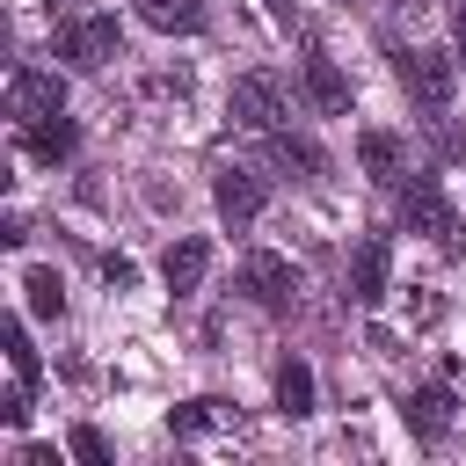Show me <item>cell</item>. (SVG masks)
<instances>
[{
    "label": "cell",
    "instance_id": "cell-1",
    "mask_svg": "<svg viewBox=\"0 0 466 466\" xmlns=\"http://www.w3.org/2000/svg\"><path fill=\"white\" fill-rule=\"evenodd\" d=\"M400 226H408V233H430L444 255L466 248V240H459V211H451V197L437 189V175H408V182H400Z\"/></svg>",
    "mask_w": 466,
    "mask_h": 466
},
{
    "label": "cell",
    "instance_id": "cell-2",
    "mask_svg": "<svg viewBox=\"0 0 466 466\" xmlns=\"http://www.w3.org/2000/svg\"><path fill=\"white\" fill-rule=\"evenodd\" d=\"M116 51H124V36H116V15H73V22L58 29V58H73L80 73H102Z\"/></svg>",
    "mask_w": 466,
    "mask_h": 466
},
{
    "label": "cell",
    "instance_id": "cell-3",
    "mask_svg": "<svg viewBox=\"0 0 466 466\" xmlns=\"http://www.w3.org/2000/svg\"><path fill=\"white\" fill-rule=\"evenodd\" d=\"M284 116H291V102H284V80H277V73H240V80H233V124H248V131H284Z\"/></svg>",
    "mask_w": 466,
    "mask_h": 466
},
{
    "label": "cell",
    "instance_id": "cell-4",
    "mask_svg": "<svg viewBox=\"0 0 466 466\" xmlns=\"http://www.w3.org/2000/svg\"><path fill=\"white\" fill-rule=\"evenodd\" d=\"M240 291L262 306V313H291V299H299V269L284 262V255H269V248H255L248 262H240Z\"/></svg>",
    "mask_w": 466,
    "mask_h": 466
},
{
    "label": "cell",
    "instance_id": "cell-5",
    "mask_svg": "<svg viewBox=\"0 0 466 466\" xmlns=\"http://www.w3.org/2000/svg\"><path fill=\"white\" fill-rule=\"evenodd\" d=\"M400 87L437 116V109H451V87H459V66L444 58V51H400Z\"/></svg>",
    "mask_w": 466,
    "mask_h": 466
},
{
    "label": "cell",
    "instance_id": "cell-6",
    "mask_svg": "<svg viewBox=\"0 0 466 466\" xmlns=\"http://www.w3.org/2000/svg\"><path fill=\"white\" fill-rule=\"evenodd\" d=\"M58 109H66V80L44 73V66H15V80H7V116H15V124H36V116H58Z\"/></svg>",
    "mask_w": 466,
    "mask_h": 466
},
{
    "label": "cell",
    "instance_id": "cell-7",
    "mask_svg": "<svg viewBox=\"0 0 466 466\" xmlns=\"http://www.w3.org/2000/svg\"><path fill=\"white\" fill-rule=\"evenodd\" d=\"M211 204H218L226 233H248V226L262 218L269 189H262V175H255V167H226V175H218V189H211Z\"/></svg>",
    "mask_w": 466,
    "mask_h": 466
},
{
    "label": "cell",
    "instance_id": "cell-8",
    "mask_svg": "<svg viewBox=\"0 0 466 466\" xmlns=\"http://www.w3.org/2000/svg\"><path fill=\"white\" fill-rule=\"evenodd\" d=\"M386 277H393V248H386V233H371V240L350 255V299H357V306H379V299H386Z\"/></svg>",
    "mask_w": 466,
    "mask_h": 466
},
{
    "label": "cell",
    "instance_id": "cell-9",
    "mask_svg": "<svg viewBox=\"0 0 466 466\" xmlns=\"http://www.w3.org/2000/svg\"><path fill=\"white\" fill-rule=\"evenodd\" d=\"M451 408H459V393H451L444 379H430V386H415V393H408V408H400V415H408V430H415L422 444H437V437L451 430Z\"/></svg>",
    "mask_w": 466,
    "mask_h": 466
},
{
    "label": "cell",
    "instance_id": "cell-10",
    "mask_svg": "<svg viewBox=\"0 0 466 466\" xmlns=\"http://www.w3.org/2000/svg\"><path fill=\"white\" fill-rule=\"evenodd\" d=\"M15 138H22V153H29V160H44V167H58V160L73 153V138H80V131H73V116L58 109V116H36V124H15Z\"/></svg>",
    "mask_w": 466,
    "mask_h": 466
},
{
    "label": "cell",
    "instance_id": "cell-11",
    "mask_svg": "<svg viewBox=\"0 0 466 466\" xmlns=\"http://www.w3.org/2000/svg\"><path fill=\"white\" fill-rule=\"evenodd\" d=\"M204 269H211V240H197V233H189V240H175V248H167V262H160V284H167L175 299H189V291L204 284Z\"/></svg>",
    "mask_w": 466,
    "mask_h": 466
},
{
    "label": "cell",
    "instance_id": "cell-12",
    "mask_svg": "<svg viewBox=\"0 0 466 466\" xmlns=\"http://www.w3.org/2000/svg\"><path fill=\"white\" fill-rule=\"evenodd\" d=\"M306 95H313V109H328V116H335V109H350V80L335 73V58H328L320 44L306 51Z\"/></svg>",
    "mask_w": 466,
    "mask_h": 466
},
{
    "label": "cell",
    "instance_id": "cell-13",
    "mask_svg": "<svg viewBox=\"0 0 466 466\" xmlns=\"http://www.w3.org/2000/svg\"><path fill=\"white\" fill-rule=\"evenodd\" d=\"M357 160H364V175H371V182H386V189L408 175V153H400V138H393V131H364V138H357Z\"/></svg>",
    "mask_w": 466,
    "mask_h": 466
},
{
    "label": "cell",
    "instance_id": "cell-14",
    "mask_svg": "<svg viewBox=\"0 0 466 466\" xmlns=\"http://www.w3.org/2000/svg\"><path fill=\"white\" fill-rule=\"evenodd\" d=\"M138 22L160 36H197L204 29V0H138Z\"/></svg>",
    "mask_w": 466,
    "mask_h": 466
},
{
    "label": "cell",
    "instance_id": "cell-15",
    "mask_svg": "<svg viewBox=\"0 0 466 466\" xmlns=\"http://www.w3.org/2000/svg\"><path fill=\"white\" fill-rule=\"evenodd\" d=\"M233 422H240V415H233L226 400H211V393H204V400H182V408L167 415L175 437H204V430H233Z\"/></svg>",
    "mask_w": 466,
    "mask_h": 466
},
{
    "label": "cell",
    "instance_id": "cell-16",
    "mask_svg": "<svg viewBox=\"0 0 466 466\" xmlns=\"http://www.w3.org/2000/svg\"><path fill=\"white\" fill-rule=\"evenodd\" d=\"M277 408H284L291 422H299V415H313V371H306L299 357H284V364H277Z\"/></svg>",
    "mask_w": 466,
    "mask_h": 466
},
{
    "label": "cell",
    "instance_id": "cell-17",
    "mask_svg": "<svg viewBox=\"0 0 466 466\" xmlns=\"http://www.w3.org/2000/svg\"><path fill=\"white\" fill-rule=\"evenodd\" d=\"M269 160L291 167V175H320V167H328V153H320L313 138H291V131H269Z\"/></svg>",
    "mask_w": 466,
    "mask_h": 466
},
{
    "label": "cell",
    "instance_id": "cell-18",
    "mask_svg": "<svg viewBox=\"0 0 466 466\" xmlns=\"http://www.w3.org/2000/svg\"><path fill=\"white\" fill-rule=\"evenodd\" d=\"M22 291H29V313H36V320H58V313H66V284H58V269H29Z\"/></svg>",
    "mask_w": 466,
    "mask_h": 466
},
{
    "label": "cell",
    "instance_id": "cell-19",
    "mask_svg": "<svg viewBox=\"0 0 466 466\" xmlns=\"http://www.w3.org/2000/svg\"><path fill=\"white\" fill-rule=\"evenodd\" d=\"M7 364H15V379H22V386H36V350H29V335H22V320L7 328Z\"/></svg>",
    "mask_w": 466,
    "mask_h": 466
},
{
    "label": "cell",
    "instance_id": "cell-20",
    "mask_svg": "<svg viewBox=\"0 0 466 466\" xmlns=\"http://www.w3.org/2000/svg\"><path fill=\"white\" fill-rule=\"evenodd\" d=\"M0 422H7V430H22V422H29V386H22V379L0 393Z\"/></svg>",
    "mask_w": 466,
    "mask_h": 466
},
{
    "label": "cell",
    "instance_id": "cell-21",
    "mask_svg": "<svg viewBox=\"0 0 466 466\" xmlns=\"http://www.w3.org/2000/svg\"><path fill=\"white\" fill-rule=\"evenodd\" d=\"M73 459H87V466H102V459H109V444H102L95 430H73Z\"/></svg>",
    "mask_w": 466,
    "mask_h": 466
},
{
    "label": "cell",
    "instance_id": "cell-22",
    "mask_svg": "<svg viewBox=\"0 0 466 466\" xmlns=\"http://www.w3.org/2000/svg\"><path fill=\"white\" fill-rule=\"evenodd\" d=\"M269 7V22H284V29H306V15H299V0H262Z\"/></svg>",
    "mask_w": 466,
    "mask_h": 466
},
{
    "label": "cell",
    "instance_id": "cell-23",
    "mask_svg": "<svg viewBox=\"0 0 466 466\" xmlns=\"http://www.w3.org/2000/svg\"><path fill=\"white\" fill-rule=\"evenodd\" d=\"M102 277H109V284H116V291H124V284H131V277H138V269H131V262H124V255H109V262H102Z\"/></svg>",
    "mask_w": 466,
    "mask_h": 466
},
{
    "label": "cell",
    "instance_id": "cell-24",
    "mask_svg": "<svg viewBox=\"0 0 466 466\" xmlns=\"http://www.w3.org/2000/svg\"><path fill=\"white\" fill-rule=\"evenodd\" d=\"M451 29H459V44H466V0H459V7H451Z\"/></svg>",
    "mask_w": 466,
    "mask_h": 466
},
{
    "label": "cell",
    "instance_id": "cell-25",
    "mask_svg": "<svg viewBox=\"0 0 466 466\" xmlns=\"http://www.w3.org/2000/svg\"><path fill=\"white\" fill-rule=\"evenodd\" d=\"M44 7H51V15H73V7H80V0H44Z\"/></svg>",
    "mask_w": 466,
    "mask_h": 466
}]
</instances>
